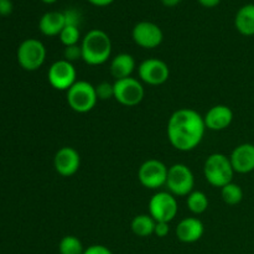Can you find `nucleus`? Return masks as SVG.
Instances as JSON below:
<instances>
[{
  "instance_id": "12",
  "label": "nucleus",
  "mask_w": 254,
  "mask_h": 254,
  "mask_svg": "<svg viewBox=\"0 0 254 254\" xmlns=\"http://www.w3.org/2000/svg\"><path fill=\"white\" fill-rule=\"evenodd\" d=\"M133 41L143 49H155L160 46L164 40L163 30L150 21H140L131 31Z\"/></svg>"
},
{
  "instance_id": "32",
  "label": "nucleus",
  "mask_w": 254,
  "mask_h": 254,
  "mask_svg": "<svg viewBox=\"0 0 254 254\" xmlns=\"http://www.w3.org/2000/svg\"><path fill=\"white\" fill-rule=\"evenodd\" d=\"M89 2H91L92 5H94V6H108V5H111L112 2L114 1V0H88Z\"/></svg>"
},
{
  "instance_id": "4",
  "label": "nucleus",
  "mask_w": 254,
  "mask_h": 254,
  "mask_svg": "<svg viewBox=\"0 0 254 254\" xmlns=\"http://www.w3.org/2000/svg\"><path fill=\"white\" fill-rule=\"evenodd\" d=\"M66 97L69 108L77 113H88L98 102L96 87L87 81H77L66 92Z\"/></svg>"
},
{
  "instance_id": "20",
  "label": "nucleus",
  "mask_w": 254,
  "mask_h": 254,
  "mask_svg": "<svg viewBox=\"0 0 254 254\" xmlns=\"http://www.w3.org/2000/svg\"><path fill=\"white\" fill-rule=\"evenodd\" d=\"M156 221L150 215H138L133 218L130 228L138 237H149L154 235Z\"/></svg>"
},
{
  "instance_id": "31",
  "label": "nucleus",
  "mask_w": 254,
  "mask_h": 254,
  "mask_svg": "<svg viewBox=\"0 0 254 254\" xmlns=\"http://www.w3.org/2000/svg\"><path fill=\"white\" fill-rule=\"evenodd\" d=\"M197 1L205 7H215L220 4L221 0H197Z\"/></svg>"
},
{
  "instance_id": "10",
  "label": "nucleus",
  "mask_w": 254,
  "mask_h": 254,
  "mask_svg": "<svg viewBox=\"0 0 254 254\" xmlns=\"http://www.w3.org/2000/svg\"><path fill=\"white\" fill-rule=\"evenodd\" d=\"M47 78L52 88L67 92L77 82V71L73 64L66 60H59L50 66Z\"/></svg>"
},
{
  "instance_id": "14",
  "label": "nucleus",
  "mask_w": 254,
  "mask_h": 254,
  "mask_svg": "<svg viewBox=\"0 0 254 254\" xmlns=\"http://www.w3.org/2000/svg\"><path fill=\"white\" fill-rule=\"evenodd\" d=\"M230 160L235 173H252L254 171V144L245 143L236 146L231 153Z\"/></svg>"
},
{
  "instance_id": "26",
  "label": "nucleus",
  "mask_w": 254,
  "mask_h": 254,
  "mask_svg": "<svg viewBox=\"0 0 254 254\" xmlns=\"http://www.w3.org/2000/svg\"><path fill=\"white\" fill-rule=\"evenodd\" d=\"M64 22H66V26H77L79 27L82 21L81 12L76 9H67L64 11Z\"/></svg>"
},
{
  "instance_id": "24",
  "label": "nucleus",
  "mask_w": 254,
  "mask_h": 254,
  "mask_svg": "<svg viewBox=\"0 0 254 254\" xmlns=\"http://www.w3.org/2000/svg\"><path fill=\"white\" fill-rule=\"evenodd\" d=\"M59 36L64 47L73 46V45H78L81 32H79V27L77 26H64Z\"/></svg>"
},
{
  "instance_id": "7",
  "label": "nucleus",
  "mask_w": 254,
  "mask_h": 254,
  "mask_svg": "<svg viewBox=\"0 0 254 254\" xmlns=\"http://www.w3.org/2000/svg\"><path fill=\"white\" fill-rule=\"evenodd\" d=\"M178 211V200L166 191H159L149 201V215L156 222L170 223L176 217Z\"/></svg>"
},
{
  "instance_id": "19",
  "label": "nucleus",
  "mask_w": 254,
  "mask_h": 254,
  "mask_svg": "<svg viewBox=\"0 0 254 254\" xmlns=\"http://www.w3.org/2000/svg\"><path fill=\"white\" fill-rule=\"evenodd\" d=\"M235 26L243 36L254 35V4H246L235 16Z\"/></svg>"
},
{
  "instance_id": "15",
  "label": "nucleus",
  "mask_w": 254,
  "mask_h": 254,
  "mask_svg": "<svg viewBox=\"0 0 254 254\" xmlns=\"http://www.w3.org/2000/svg\"><path fill=\"white\" fill-rule=\"evenodd\" d=\"M206 129L213 131L225 130L233 122L232 109L225 104H217L208 109L206 116L203 117Z\"/></svg>"
},
{
  "instance_id": "30",
  "label": "nucleus",
  "mask_w": 254,
  "mask_h": 254,
  "mask_svg": "<svg viewBox=\"0 0 254 254\" xmlns=\"http://www.w3.org/2000/svg\"><path fill=\"white\" fill-rule=\"evenodd\" d=\"M12 1L11 0H0V15L1 16H9L12 12Z\"/></svg>"
},
{
  "instance_id": "34",
  "label": "nucleus",
  "mask_w": 254,
  "mask_h": 254,
  "mask_svg": "<svg viewBox=\"0 0 254 254\" xmlns=\"http://www.w3.org/2000/svg\"><path fill=\"white\" fill-rule=\"evenodd\" d=\"M42 2H45V4H54V2H56L57 0H41Z\"/></svg>"
},
{
  "instance_id": "29",
  "label": "nucleus",
  "mask_w": 254,
  "mask_h": 254,
  "mask_svg": "<svg viewBox=\"0 0 254 254\" xmlns=\"http://www.w3.org/2000/svg\"><path fill=\"white\" fill-rule=\"evenodd\" d=\"M169 231H170V227H169L168 222H156L154 235H156L158 237H160V238H164L168 236Z\"/></svg>"
},
{
  "instance_id": "16",
  "label": "nucleus",
  "mask_w": 254,
  "mask_h": 254,
  "mask_svg": "<svg viewBox=\"0 0 254 254\" xmlns=\"http://www.w3.org/2000/svg\"><path fill=\"white\" fill-rule=\"evenodd\" d=\"M205 233L202 221L196 217H186L176 227V237L183 243H195Z\"/></svg>"
},
{
  "instance_id": "13",
  "label": "nucleus",
  "mask_w": 254,
  "mask_h": 254,
  "mask_svg": "<svg viewBox=\"0 0 254 254\" xmlns=\"http://www.w3.org/2000/svg\"><path fill=\"white\" fill-rule=\"evenodd\" d=\"M54 166L59 175L69 178L78 171L81 166V156L72 146H64L55 155Z\"/></svg>"
},
{
  "instance_id": "9",
  "label": "nucleus",
  "mask_w": 254,
  "mask_h": 254,
  "mask_svg": "<svg viewBox=\"0 0 254 254\" xmlns=\"http://www.w3.org/2000/svg\"><path fill=\"white\" fill-rule=\"evenodd\" d=\"M145 91L140 81L133 77L114 82V99L122 106L134 107L143 101Z\"/></svg>"
},
{
  "instance_id": "25",
  "label": "nucleus",
  "mask_w": 254,
  "mask_h": 254,
  "mask_svg": "<svg viewBox=\"0 0 254 254\" xmlns=\"http://www.w3.org/2000/svg\"><path fill=\"white\" fill-rule=\"evenodd\" d=\"M96 93L98 99H101V101L114 98V83L101 82L98 86H96Z\"/></svg>"
},
{
  "instance_id": "33",
  "label": "nucleus",
  "mask_w": 254,
  "mask_h": 254,
  "mask_svg": "<svg viewBox=\"0 0 254 254\" xmlns=\"http://www.w3.org/2000/svg\"><path fill=\"white\" fill-rule=\"evenodd\" d=\"M183 0H161L164 6H168V7H174L176 5H179Z\"/></svg>"
},
{
  "instance_id": "21",
  "label": "nucleus",
  "mask_w": 254,
  "mask_h": 254,
  "mask_svg": "<svg viewBox=\"0 0 254 254\" xmlns=\"http://www.w3.org/2000/svg\"><path fill=\"white\" fill-rule=\"evenodd\" d=\"M188 207L193 215H202L208 207V198L202 191L193 190L190 195H188Z\"/></svg>"
},
{
  "instance_id": "3",
  "label": "nucleus",
  "mask_w": 254,
  "mask_h": 254,
  "mask_svg": "<svg viewBox=\"0 0 254 254\" xmlns=\"http://www.w3.org/2000/svg\"><path fill=\"white\" fill-rule=\"evenodd\" d=\"M203 175L207 183L213 188L222 189L223 186L232 183L235 170L231 164L230 156L225 154H211L203 165Z\"/></svg>"
},
{
  "instance_id": "1",
  "label": "nucleus",
  "mask_w": 254,
  "mask_h": 254,
  "mask_svg": "<svg viewBox=\"0 0 254 254\" xmlns=\"http://www.w3.org/2000/svg\"><path fill=\"white\" fill-rule=\"evenodd\" d=\"M168 139L180 151H191L200 145L206 131L205 121L200 113L191 108L174 112L168 122Z\"/></svg>"
},
{
  "instance_id": "17",
  "label": "nucleus",
  "mask_w": 254,
  "mask_h": 254,
  "mask_svg": "<svg viewBox=\"0 0 254 254\" xmlns=\"http://www.w3.org/2000/svg\"><path fill=\"white\" fill-rule=\"evenodd\" d=\"M64 26V11H49L42 15L39 21V29L45 36H57Z\"/></svg>"
},
{
  "instance_id": "5",
  "label": "nucleus",
  "mask_w": 254,
  "mask_h": 254,
  "mask_svg": "<svg viewBox=\"0 0 254 254\" xmlns=\"http://www.w3.org/2000/svg\"><path fill=\"white\" fill-rule=\"evenodd\" d=\"M166 188L171 195L188 196L195 188V176L192 171L185 164H174L169 168Z\"/></svg>"
},
{
  "instance_id": "27",
  "label": "nucleus",
  "mask_w": 254,
  "mask_h": 254,
  "mask_svg": "<svg viewBox=\"0 0 254 254\" xmlns=\"http://www.w3.org/2000/svg\"><path fill=\"white\" fill-rule=\"evenodd\" d=\"M64 60L73 64L77 60H82V49L81 45H73V46H67L64 50Z\"/></svg>"
},
{
  "instance_id": "8",
  "label": "nucleus",
  "mask_w": 254,
  "mask_h": 254,
  "mask_svg": "<svg viewBox=\"0 0 254 254\" xmlns=\"http://www.w3.org/2000/svg\"><path fill=\"white\" fill-rule=\"evenodd\" d=\"M169 168L156 159H149L144 161L138 170V180L144 188L150 190H158L166 185Z\"/></svg>"
},
{
  "instance_id": "22",
  "label": "nucleus",
  "mask_w": 254,
  "mask_h": 254,
  "mask_svg": "<svg viewBox=\"0 0 254 254\" xmlns=\"http://www.w3.org/2000/svg\"><path fill=\"white\" fill-rule=\"evenodd\" d=\"M221 197L227 205L236 206L243 200V190L237 184L230 183L221 189Z\"/></svg>"
},
{
  "instance_id": "23",
  "label": "nucleus",
  "mask_w": 254,
  "mask_h": 254,
  "mask_svg": "<svg viewBox=\"0 0 254 254\" xmlns=\"http://www.w3.org/2000/svg\"><path fill=\"white\" fill-rule=\"evenodd\" d=\"M60 254H83L82 242L74 236H64L59 245Z\"/></svg>"
},
{
  "instance_id": "6",
  "label": "nucleus",
  "mask_w": 254,
  "mask_h": 254,
  "mask_svg": "<svg viewBox=\"0 0 254 254\" xmlns=\"http://www.w3.org/2000/svg\"><path fill=\"white\" fill-rule=\"evenodd\" d=\"M17 62L25 71H36L46 60V47L40 40L26 39L17 47Z\"/></svg>"
},
{
  "instance_id": "18",
  "label": "nucleus",
  "mask_w": 254,
  "mask_h": 254,
  "mask_svg": "<svg viewBox=\"0 0 254 254\" xmlns=\"http://www.w3.org/2000/svg\"><path fill=\"white\" fill-rule=\"evenodd\" d=\"M111 74L117 79H123L131 77L135 69V60L129 54H119L111 61Z\"/></svg>"
},
{
  "instance_id": "28",
  "label": "nucleus",
  "mask_w": 254,
  "mask_h": 254,
  "mask_svg": "<svg viewBox=\"0 0 254 254\" xmlns=\"http://www.w3.org/2000/svg\"><path fill=\"white\" fill-rule=\"evenodd\" d=\"M83 254H113L111 250H108L107 247L102 245H93L91 247H88L87 250H84Z\"/></svg>"
},
{
  "instance_id": "2",
  "label": "nucleus",
  "mask_w": 254,
  "mask_h": 254,
  "mask_svg": "<svg viewBox=\"0 0 254 254\" xmlns=\"http://www.w3.org/2000/svg\"><path fill=\"white\" fill-rule=\"evenodd\" d=\"M82 60L89 66L106 64L112 55V41L106 31L93 29L87 32L81 42Z\"/></svg>"
},
{
  "instance_id": "11",
  "label": "nucleus",
  "mask_w": 254,
  "mask_h": 254,
  "mask_svg": "<svg viewBox=\"0 0 254 254\" xmlns=\"http://www.w3.org/2000/svg\"><path fill=\"white\" fill-rule=\"evenodd\" d=\"M139 78L149 86H160L170 77L168 64L160 59H146L138 67Z\"/></svg>"
}]
</instances>
